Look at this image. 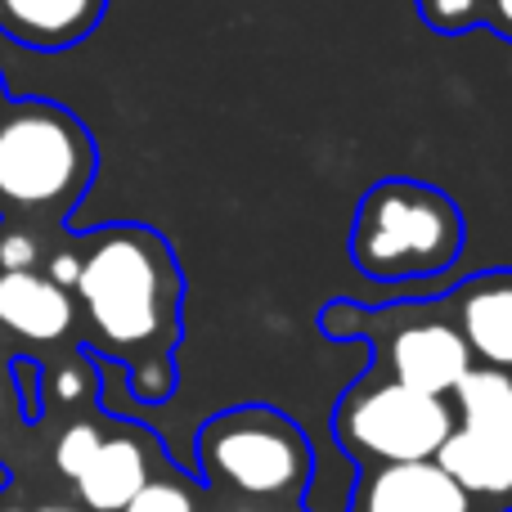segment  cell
Returning a JSON list of instances; mask_svg holds the SVG:
<instances>
[{
	"label": "cell",
	"instance_id": "cell-13",
	"mask_svg": "<svg viewBox=\"0 0 512 512\" xmlns=\"http://www.w3.org/2000/svg\"><path fill=\"white\" fill-rule=\"evenodd\" d=\"M418 14L432 32L441 36H463L481 23L486 14V0H418Z\"/></svg>",
	"mask_w": 512,
	"mask_h": 512
},
{
	"label": "cell",
	"instance_id": "cell-20",
	"mask_svg": "<svg viewBox=\"0 0 512 512\" xmlns=\"http://www.w3.org/2000/svg\"><path fill=\"white\" fill-rule=\"evenodd\" d=\"M41 512H72V508H41Z\"/></svg>",
	"mask_w": 512,
	"mask_h": 512
},
{
	"label": "cell",
	"instance_id": "cell-9",
	"mask_svg": "<svg viewBox=\"0 0 512 512\" xmlns=\"http://www.w3.org/2000/svg\"><path fill=\"white\" fill-rule=\"evenodd\" d=\"M468 490L436 459L427 463H387L364 486L360 512H468Z\"/></svg>",
	"mask_w": 512,
	"mask_h": 512
},
{
	"label": "cell",
	"instance_id": "cell-3",
	"mask_svg": "<svg viewBox=\"0 0 512 512\" xmlns=\"http://www.w3.org/2000/svg\"><path fill=\"white\" fill-rule=\"evenodd\" d=\"M463 212L423 180H382L364 194L351 230V261L369 279H427L459 261Z\"/></svg>",
	"mask_w": 512,
	"mask_h": 512
},
{
	"label": "cell",
	"instance_id": "cell-15",
	"mask_svg": "<svg viewBox=\"0 0 512 512\" xmlns=\"http://www.w3.org/2000/svg\"><path fill=\"white\" fill-rule=\"evenodd\" d=\"M122 512H194V499L176 481H149Z\"/></svg>",
	"mask_w": 512,
	"mask_h": 512
},
{
	"label": "cell",
	"instance_id": "cell-7",
	"mask_svg": "<svg viewBox=\"0 0 512 512\" xmlns=\"http://www.w3.org/2000/svg\"><path fill=\"white\" fill-rule=\"evenodd\" d=\"M391 378L423 396H450L472 369V351L459 337V328L445 319H418V324L396 328L387 346Z\"/></svg>",
	"mask_w": 512,
	"mask_h": 512
},
{
	"label": "cell",
	"instance_id": "cell-14",
	"mask_svg": "<svg viewBox=\"0 0 512 512\" xmlns=\"http://www.w3.org/2000/svg\"><path fill=\"white\" fill-rule=\"evenodd\" d=\"M99 427L95 423H77V427H68V432L59 436V445H54V463H59V472L63 477H72L77 481V472L90 463V454L99 450Z\"/></svg>",
	"mask_w": 512,
	"mask_h": 512
},
{
	"label": "cell",
	"instance_id": "cell-16",
	"mask_svg": "<svg viewBox=\"0 0 512 512\" xmlns=\"http://www.w3.org/2000/svg\"><path fill=\"white\" fill-rule=\"evenodd\" d=\"M0 265L5 270H32L36 265V239L23 230H0Z\"/></svg>",
	"mask_w": 512,
	"mask_h": 512
},
{
	"label": "cell",
	"instance_id": "cell-2",
	"mask_svg": "<svg viewBox=\"0 0 512 512\" xmlns=\"http://www.w3.org/2000/svg\"><path fill=\"white\" fill-rule=\"evenodd\" d=\"M95 180L90 131L50 99L0 108V203L32 216H63Z\"/></svg>",
	"mask_w": 512,
	"mask_h": 512
},
{
	"label": "cell",
	"instance_id": "cell-10",
	"mask_svg": "<svg viewBox=\"0 0 512 512\" xmlns=\"http://www.w3.org/2000/svg\"><path fill=\"white\" fill-rule=\"evenodd\" d=\"M0 324L32 342H54L72 328L68 288H59L50 274L5 270L0 274Z\"/></svg>",
	"mask_w": 512,
	"mask_h": 512
},
{
	"label": "cell",
	"instance_id": "cell-8",
	"mask_svg": "<svg viewBox=\"0 0 512 512\" xmlns=\"http://www.w3.org/2000/svg\"><path fill=\"white\" fill-rule=\"evenodd\" d=\"M108 0H0V36L23 50H72L99 27Z\"/></svg>",
	"mask_w": 512,
	"mask_h": 512
},
{
	"label": "cell",
	"instance_id": "cell-19",
	"mask_svg": "<svg viewBox=\"0 0 512 512\" xmlns=\"http://www.w3.org/2000/svg\"><path fill=\"white\" fill-rule=\"evenodd\" d=\"M9 104V99H5V81H0V108H5Z\"/></svg>",
	"mask_w": 512,
	"mask_h": 512
},
{
	"label": "cell",
	"instance_id": "cell-4",
	"mask_svg": "<svg viewBox=\"0 0 512 512\" xmlns=\"http://www.w3.org/2000/svg\"><path fill=\"white\" fill-rule=\"evenodd\" d=\"M198 459L207 481L243 495H288L310 472L301 432L274 409H234L212 418L198 441Z\"/></svg>",
	"mask_w": 512,
	"mask_h": 512
},
{
	"label": "cell",
	"instance_id": "cell-5",
	"mask_svg": "<svg viewBox=\"0 0 512 512\" xmlns=\"http://www.w3.org/2000/svg\"><path fill=\"white\" fill-rule=\"evenodd\" d=\"M459 405V427H450L436 463L468 495H512V378L504 369H468L450 391Z\"/></svg>",
	"mask_w": 512,
	"mask_h": 512
},
{
	"label": "cell",
	"instance_id": "cell-6",
	"mask_svg": "<svg viewBox=\"0 0 512 512\" xmlns=\"http://www.w3.org/2000/svg\"><path fill=\"white\" fill-rule=\"evenodd\" d=\"M454 418L441 396L405 387V382H369L351 391L337 414V436L373 463H427L445 445Z\"/></svg>",
	"mask_w": 512,
	"mask_h": 512
},
{
	"label": "cell",
	"instance_id": "cell-11",
	"mask_svg": "<svg viewBox=\"0 0 512 512\" xmlns=\"http://www.w3.org/2000/svg\"><path fill=\"white\" fill-rule=\"evenodd\" d=\"M459 337L486 369H512V274H486L463 292Z\"/></svg>",
	"mask_w": 512,
	"mask_h": 512
},
{
	"label": "cell",
	"instance_id": "cell-1",
	"mask_svg": "<svg viewBox=\"0 0 512 512\" xmlns=\"http://www.w3.org/2000/svg\"><path fill=\"white\" fill-rule=\"evenodd\" d=\"M72 292L104 351L149 355L176 342L180 270L167 239L144 225H108L90 234Z\"/></svg>",
	"mask_w": 512,
	"mask_h": 512
},
{
	"label": "cell",
	"instance_id": "cell-12",
	"mask_svg": "<svg viewBox=\"0 0 512 512\" xmlns=\"http://www.w3.org/2000/svg\"><path fill=\"white\" fill-rule=\"evenodd\" d=\"M149 486V459L131 436H104L90 463L77 472V490L95 512H122Z\"/></svg>",
	"mask_w": 512,
	"mask_h": 512
},
{
	"label": "cell",
	"instance_id": "cell-17",
	"mask_svg": "<svg viewBox=\"0 0 512 512\" xmlns=\"http://www.w3.org/2000/svg\"><path fill=\"white\" fill-rule=\"evenodd\" d=\"M481 23H486L490 32H499L504 41H512V0H486V14H481Z\"/></svg>",
	"mask_w": 512,
	"mask_h": 512
},
{
	"label": "cell",
	"instance_id": "cell-18",
	"mask_svg": "<svg viewBox=\"0 0 512 512\" xmlns=\"http://www.w3.org/2000/svg\"><path fill=\"white\" fill-rule=\"evenodd\" d=\"M77 265H81V252H59L50 261V279L59 283V288H72V283H77Z\"/></svg>",
	"mask_w": 512,
	"mask_h": 512
},
{
	"label": "cell",
	"instance_id": "cell-21",
	"mask_svg": "<svg viewBox=\"0 0 512 512\" xmlns=\"http://www.w3.org/2000/svg\"><path fill=\"white\" fill-rule=\"evenodd\" d=\"M9 512H18V508H9Z\"/></svg>",
	"mask_w": 512,
	"mask_h": 512
}]
</instances>
